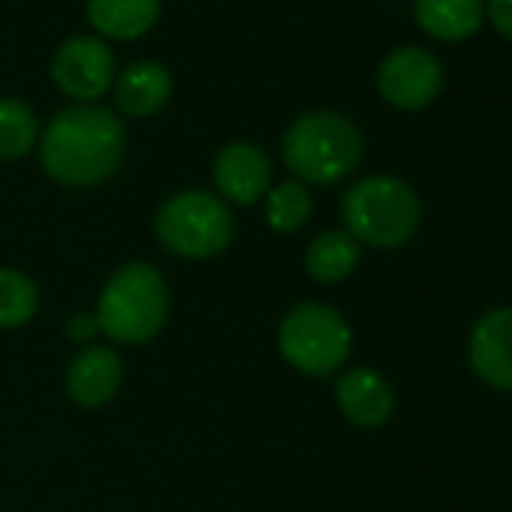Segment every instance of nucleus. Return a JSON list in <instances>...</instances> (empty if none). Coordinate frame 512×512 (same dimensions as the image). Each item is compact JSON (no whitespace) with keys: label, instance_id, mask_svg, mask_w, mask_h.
<instances>
[{"label":"nucleus","instance_id":"a211bd4d","mask_svg":"<svg viewBox=\"0 0 512 512\" xmlns=\"http://www.w3.org/2000/svg\"><path fill=\"white\" fill-rule=\"evenodd\" d=\"M40 296L28 275L0 269V329H16L37 314Z\"/></svg>","mask_w":512,"mask_h":512},{"label":"nucleus","instance_id":"20e7f679","mask_svg":"<svg viewBox=\"0 0 512 512\" xmlns=\"http://www.w3.org/2000/svg\"><path fill=\"white\" fill-rule=\"evenodd\" d=\"M341 214L356 241L389 250L413 238L422 211L416 193L401 178L371 175L347 190Z\"/></svg>","mask_w":512,"mask_h":512},{"label":"nucleus","instance_id":"f257e3e1","mask_svg":"<svg viewBox=\"0 0 512 512\" xmlns=\"http://www.w3.org/2000/svg\"><path fill=\"white\" fill-rule=\"evenodd\" d=\"M124 157V124L103 106H70L43 133V169L67 187L106 181Z\"/></svg>","mask_w":512,"mask_h":512},{"label":"nucleus","instance_id":"ddd939ff","mask_svg":"<svg viewBox=\"0 0 512 512\" xmlns=\"http://www.w3.org/2000/svg\"><path fill=\"white\" fill-rule=\"evenodd\" d=\"M169 97H172V76L166 67L154 61L130 64L115 82V106L133 118L160 112L169 103Z\"/></svg>","mask_w":512,"mask_h":512},{"label":"nucleus","instance_id":"f03ea898","mask_svg":"<svg viewBox=\"0 0 512 512\" xmlns=\"http://www.w3.org/2000/svg\"><path fill=\"white\" fill-rule=\"evenodd\" d=\"M362 136L356 124L338 112L320 109L293 121L284 136L287 169L308 184H335L356 169Z\"/></svg>","mask_w":512,"mask_h":512},{"label":"nucleus","instance_id":"9d476101","mask_svg":"<svg viewBox=\"0 0 512 512\" xmlns=\"http://www.w3.org/2000/svg\"><path fill=\"white\" fill-rule=\"evenodd\" d=\"M269 181H272V163L250 142H232L214 160V184L232 202L253 205L260 196H266Z\"/></svg>","mask_w":512,"mask_h":512},{"label":"nucleus","instance_id":"423d86ee","mask_svg":"<svg viewBox=\"0 0 512 512\" xmlns=\"http://www.w3.org/2000/svg\"><path fill=\"white\" fill-rule=\"evenodd\" d=\"M350 326L329 305H299L281 323V353L284 359L311 377H326L338 371L350 356Z\"/></svg>","mask_w":512,"mask_h":512},{"label":"nucleus","instance_id":"aec40b11","mask_svg":"<svg viewBox=\"0 0 512 512\" xmlns=\"http://www.w3.org/2000/svg\"><path fill=\"white\" fill-rule=\"evenodd\" d=\"M488 19L494 31L512 43V0H488Z\"/></svg>","mask_w":512,"mask_h":512},{"label":"nucleus","instance_id":"2eb2a0df","mask_svg":"<svg viewBox=\"0 0 512 512\" xmlns=\"http://www.w3.org/2000/svg\"><path fill=\"white\" fill-rule=\"evenodd\" d=\"M160 0H88V22L112 40H136L154 28Z\"/></svg>","mask_w":512,"mask_h":512},{"label":"nucleus","instance_id":"0eeeda50","mask_svg":"<svg viewBox=\"0 0 512 512\" xmlns=\"http://www.w3.org/2000/svg\"><path fill=\"white\" fill-rule=\"evenodd\" d=\"M377 88L383 100L395 109L413 112L428 106L443 88V67L440 61L416 46L395 49L377 73Z\"/></svg>","mask_w":512,"mask_h":512},{"label":"nucleus","instance_id":"7ed1b4c3","mask_svg":"<svg viewBox=\"0 0 512 512\" xmlns=\"http://www.w3.org/2000/svg\"><path fill=\"white\" fill-rule=\"evenodd\" d=\"M166 311L169 290L163 275L145 263H133L109 278L100 296L97 323L100 332H106L112 341L145 344L163 329Z\"/></svg>","mask_w":512,"mask_h":512},{"label":"nucleus","instance_id":"6ab92c4d","mask_svg":"<svg viewBox=\"0 0 512 512\" xmlns=\"http://www.w3.org/2000/svg\"><path fill=\"white\" fill-rule=\"evenodd\" d=\"M311 217V193L299 181H287L269 193L266 220L275 232H296Z\"/></svg>","mask_w":512,"mask_h":512},{"label":"nucleus","instance_id":"39448f33","mask_svg":"<svg viewBox=\"0 0 512 512\" xmlns=\"http://www.w3.org/2000/svg\"><path fill=\"white\" fill-rule=\"evenodd\" d=\"M157 238L169 253L184 260H208L229 244L232 214L217 196L184 190L163 202L157 214Z\"/></svg>","mask_w":512,"mask_h":512},{"label":"nucleus","instance_id":"1a4fd4ad","mask_svg":"<svg viewBox=\"0 0 512 512\" xmlns=\"http://www.w3.org/2000/svg\"><path fill=\"white\" fill-rule=\"evenodd\" d=\"M467 356L479 380L512 392V308L491 311L476 323Z\"/></svg>","mask_w":512,"mask_h":512},{"label":"nucleus","instance_id":"dca6fc26","mask_svg":"<svg viewBox=\"0 0 512 512\" xmlns=\"http://www.w3.org/2000/svg\"><path fill=\"white\" fill-rule=\"evenodd\" d=\"M359 263V244L350 232H323L308 247V275L320 284H338L353 275Z\"/></svg>","mask_w":512,"mask_h":512},{"label":"nucleus","instance_id":"4468645a","mask_svg":"<svg viewBox=\"0 0 512 512\" xmlns=\"http://www.w3.org/2000/svg\"><path fill=\"white\" fill-rule=\"evenodd\" d=\"M485 19L482 0H416V22L443 43H461L479 31Z\"/></svg>","mask_w":512,"mask_h":512},{"label":"nucleus","instance_id":"6e6552de","mask_svg":"<svg viewBox=\"0 0 512 512\" xmlns=\"http://www.w3.org/2000/svg\"><path fill=\"white\" fill-rule=\"evenodd\" d=\"M52 79L67 97L91 103L112 88L115 58L103 40L73 37L58 49L52 61Z\"/></svg>","mask_w":512,"mask_h":512},{"label":"nucleus","instance_id":"f8f14e48","mask_svg":"<svg viewBox=\"0 0 512 512\" xmlns=\"http://www.w3.org/2000/svg\"><path fill=\"white\" fill-rule=\"evenodd\" d=\"M121 383V359L112 347H88L82 356L73 359L67 374L70 398L82 407L106 404Z\"/></svg>","mask_w":512,"mask_h":512},{"label":"nucleus","instance_id":"412c9836","mask_svg":"<svg viewBox=\"0 0 512 512\" xmlns=\"http://www.w3.org/2000/svg\"><path fill=\"white\" fill-rule=\"evenodd\" d=\"M97 332H100V323H97V317H91V314H76V317L67 323V335H70L73 341H91Z\"/></svg>","mask_w":512,"mask_h":512},{"label":"nucleus","instance_id":"f3484780","mask_svg":"<svg viewBox=\"0 0 512 512\" xmlns=\"http://www.w3.org/2000/svg\"><path fill=\"white\" fill-rule=\"evenodd\" d=\"M37 142V118L28 103L0 97V160H19Z\"/></svg>","mask_w":512,"mask_h":512},{"label":"nucleus","instance_id":"9b49d317","mask_svg":"<svg viewBox=\"0 0 512 512\" xmlns=\"http://www.w3.org/2000/svg\"><path fill=\"white\" fill-rule=\"evenodd\" d=\"M338 404L353 425L377 428L392 416L395 395L377 371L353 368L338 380Z\"/></svg>","mask_w":512,"mask_h":512}]
</instances>
